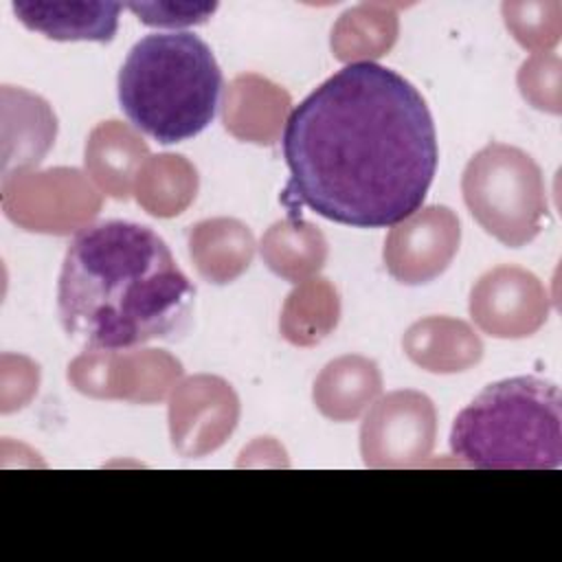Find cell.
Masks as SVG:
<instances>
[{
  "mask_svg": "<svg viewBox=\"0 0 562 562\" xmlns=\"http://www.w3.org/2000/svg\"><path fill=\"white\" fill-rule=\"evenodd\" d=\"M283 202L356 228L415 215L432 184L439 147L422 92L375 61L336 70L290 112Z\"/></svg>",
  "mask_w": 562,
  "mask_h": 562,
  "instance_id": "cell-1",
  "label": "cell"
},
{
  "mask_svg": "<svg viewBox=\"0 0 562 562\" xmlns=\"http://www.w3.org/2000/svg\"><path fill=\"white\" fill-rule=\"evenodd\" d=\"M195 285L167 241L145 224L105 220L68 244L57 314L68 338L94 351L173 340L191 321Z\"/></svg>",
  "mask_w": 562,
  "mask_h": 562,
  "instance_id": "cell-2",
  "label": "cell"
},
{
  "mask_svg": "<svg viewBox=\"0 0 562 562\" xmlns=\"http://www.w3.org/2000/svg\"><path fill=\"white\" fill-rule=\"evenodd\" d=\"M222 70L211 46L187 31L149 33L127 53L119 79V105L149 138L171 145L198 136L213 119Z\"/></svg>",
  "mask_w": 562,
  "mask_h": 562,
  "instance_id": "cell-3",
  "label": "cell"
},
{
  "mask_svg": "<svg viewBox=\"0 0 562 562\" xmlns=\"http://www.w3.org/2000/svg\"><path fill=\"white\" fill-rule=\"evenodd\" d=\"M452 454L479 470H555L562 463V395L555 382L516 375L487 384L450 430Z\"/></svg>",
  "mask_w": 562,
  "mask_h": 562,
  "instance_id": "cell-4",
  "label": "cell"
},
{
  "mask_svg": "<svg viewBox=\"0 0 562 562\" xmlns=\"http://www.w3.org/2000/svg\"><path fill=\"white\" fill-rule=\"evenodd\" d=\"M463 198L483 228L509 246L533 239L547 213L538 165L525 151L501 143L487 145L470 160Z\"/></svg>",
  "mask_w": 562,
  "mask_h": 562,
  "instance_id": "cell-5",
  "label": "cell"
},
{
  "mask_svg": "<svg viewBox=\"0 0 562 562\" xmlns=\"http://www.w3.org/2000/svg\"><path fill=\"white\" fill-rule=\"evenodd\" d=\"M119 2H13L15 18L57 42H112L119 29Z\"/></svg>",
  "mask_w": 562,
  "mask_h": 562,
  "instance_id": "cell-6",
  "label": "cell"
},
{
  "mask_svg": "<svg viewBox=\"0 0 562 562\" xmlns=\"http://www.w3.org/2000/svg\"><path fill=\"white\" fill-rule=\"evenodd\" d=\"M130 11L138 15L143 24L149 26H189L202 24L209 15L217 9L215 2L211 4H127Z\"/></svg>",
  "mask_w": 562,
  "mask_h": 562,
  "instance_id": "cell-7",
  "label": "cell"
}]
</instances>
